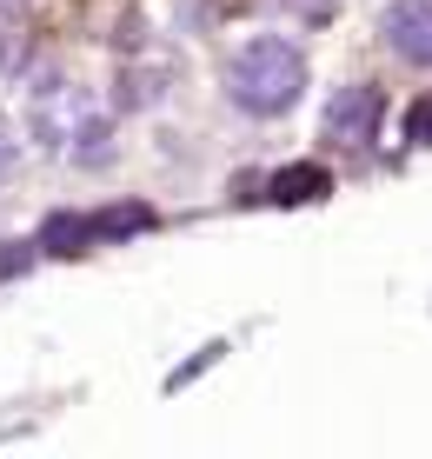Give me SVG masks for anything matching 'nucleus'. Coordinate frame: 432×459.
<instances>
[{
  "instance_id": "20e7f679",
  "label": "nucleus",
  "mask_w": 432,
  "mask_h": 459,
  "mask_svg": "<svg viewBox=\"0 0 432 459\" xmlns=\"http://www.w3.org/2000/svg\"><path fill=\"white\" fill-rule=\"evenodd\" d=\"M326 186H333V173L326 167H286V173H273V200H280V207H299V200H319V194H326Z\"/></svg>"
},
{
  "instance_id": "7ed1b4c3",
  "label": "nucleus",
  "mask_w": 432,
  "mask_h": 459,
  "mask_svg": "<svg viewBox=\"0 0 432 459\" xmlns=\"http://www.w3.org/2000/svg\"><path fill=\"white\" fill-rule=\"evenodd\" d=\"M379 126V87H340V100L326 107V134L340 147H366Z\"/></svg>"
},
{
  "instance_id": "423d86ee",
  "label": "nucleus",
  "mask_w": 432,
  "mask_h": 459,
  "mask_svg": "<svg viewBox=\"0 0 432 459\" xmlns=\"http://www.w3.org/2000/svg\"><path fill=\"white\" fill-rule=\"evenodd\" d=\"M13 160H21V147H13V126L0 120V180H7V173H13Z\"/></svg>"
},
{
  "instance_id": "f257e3e1",
  "label": "nucleus",
  "mask_w": 432,
  "mask_h": 459,
  "mask_svg": "<svg viewBox=\"0 0 432 459\" xmlns=\"http://www.w3.org/2000/svg\"><path fill=\"white\" fill-rule=\"evenodd\" d=\"M299 87H307V60L286 40H246L227 67V93L246 114H286L299 100Z\"/></svg>"
},
{
  "instance_id": "f03ea898",
  "label": "nucleus",
  "mask_w": 432,
  "mask_h": 459,
  "mask_svg": "<svg viewBox=\"0 0 432 459\" xmlns=\"http://www.w3.org/2000/svg\"><path fill=\"white\" fill-rule=\"evenodd\" d=\"M379 34H386L393 54L419 60V67H432V0H393L386 21H379Z\"/></svg>"
},
{
  "instance_id": "39448f33",
  "label": "nucleus",
  "mask_w": 432,
  "mask_h": 459,
  "mask_svg": "<svg viewBox=\"0 0 432 459\" xmlns=\"http://www.w3.org/2000/svg\"><path fill=\"white\" fill-rule=\"evenodd\" d=\"M406 134H412V140H432V100H419V107L406 114Z\"/></svg>"
}]
</instances>
